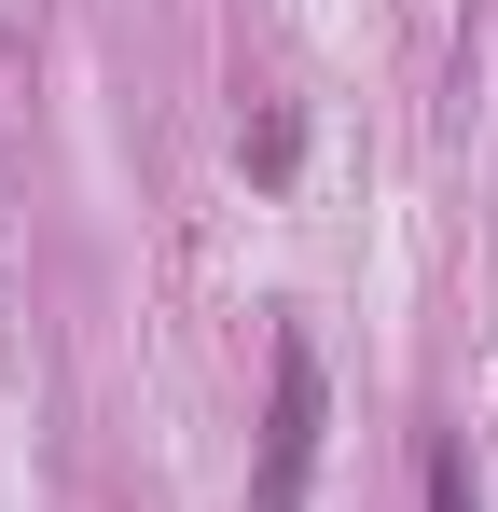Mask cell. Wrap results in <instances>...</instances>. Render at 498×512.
I'll return each mask as SVG.
<instances>
[{"label":"cell","mask_w":498,"mask_h":512,"mask_svg":"<svg viewBox=\"0 0 498 512\" xmlns=\"http://www.w3.org/2000/svg\"><path fill=\"white\" fill-rule=\"evenodd\" d=\"M319 485V346L277 333V388H263V471H249V499L263 512H305Z\"/></svg>","instance_id":"cell-1"},{"label":"cell","mask_w":498,"mask_h":512,"mask_svg":"<svg viewBox=\"0 0 498 512\" xmlns=\"http://www.w3.org/2000/svg\"><path fill=\"white\" fill-rule=\"evenodd\" d=\"M429 512H471V457L457 443H429Z\"/></svg>","instance_id":"cell-2"}]
</instances>
